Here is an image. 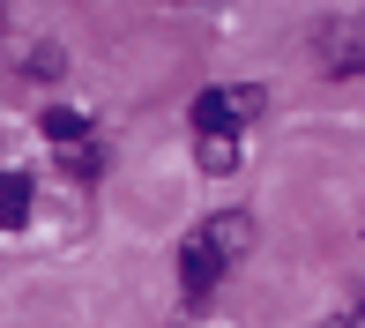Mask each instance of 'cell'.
I'll list each match as a JSON object with an SVG mask.
<instances>
[{
	"mask_svg": "<svg viewBox=\"0 0 365 328\" xmlns=\"http://www.w3.org/2000/svg\"><path fill=\"white\" fill-rule=\"evenodd\" d=\"M343 328H365V306H358V314H351V321H343Z\"/></svg>",
	"mask_w": 365,
	"mask_h": 328,
	"instance_id": "7",
	"label": "cell"
},
{
	"mask_svg": "<svg viewBox=\"0 0 365 328\" xmlns=\"http://www.w3.org/2000/svg\"><path fill=\"white\" fill-rule=\"evenodd\" d=\"M202 172H231V164H239V135H202Z\"/></svg>",
	"mask_w": 365,
	"mask_h": 328,
	"instance_id": "6",
	"label": "cell"
},
{
	"mask_svg": "<svg viewBox=\"0 0 365 328\" xmlns=\"http://www.w3.org/2000/svg\"><path fill=\"white\" fill-rule=\"evenodd\" d=\"M209 246H217L224 261H239L246 246H254V217H246V209H217V217H209V232H202Z\"/></svg>",
	"mask_w": 365,
	"mask_h": 328,
	"instance_id": "3",
	"label": "cell"
},
{
	"mask_svg": "<svg viewBox=\"0 0 365 328\" xmlns=\"http://www.w3.org/2000/svg\"><path fill=\"white\" fill-rule=\"evenodd\" d=\"M45 135H53L60 142V150H90V120H82V112H68V105H53V112H45Z\"/></svg>",
	"mask_w": 365,
	"mask_h": 328,
	"instance_id": "5",
	"label": "cell"
},
{
	"mask_svg": "<svg viewBox=\"0 0 365 328\" xmlns=\"http://www.w3.org/2000/svg\"><path fill=\"white\" fill-rule=\"evenodd\" d=\"M254 105H261V97L239 90V82H231V90H202V97H194V135H231L239 120H254Z\"/></svg>",
	"mask_w": 365,
	"mask_h": 328,
	"instance_id": "1",
	"label": "cell"
},
{
	"mask_svg": "<svg viewBox=\"0 0 365 328\" xmlns=\"http://www.w3.org/2000/svg\"><path fill=\"white\" fill-rule=\"evenodd\" d=\"M224 269H231V261H224V254H217V246H209L202 232L179 246V284H187L194 299H202V291H217V284H224Z\"/></svg>",
	"mask_w": 365,
	"mask_h": 328,
	"instance_id": "2",
	"label": "cell"
},
{
	"mask_svg": "<svg viewBox=\"0 0 365 328\" xmlns=\"http://www.w3.org/2000/svg\"><path fill=\"white\" fill-rule=\"evenodd\" d=\"M30 209H38V194H30L23 172H0V232H23Z\"/></svg>",
	"mask_w": 365,
	"mask_h": 328,
	"instance_id": "4",
	"label": "cell"
}]
</instances>
